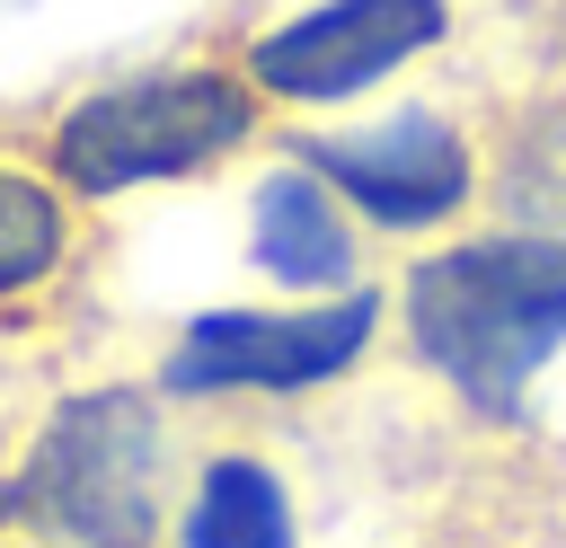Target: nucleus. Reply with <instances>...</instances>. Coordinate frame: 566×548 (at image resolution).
Instances as JSON below:
<instances>
[{"mask_svg":"<svg viewBox=\"0 0 566 548\" xmlns=\"http://www.w3.org/2000/svg\"><path fill=\"white\" fill-rule=\"evenodd\" d=\"M301 168L371 230L389 239H416V230H442L478 203V150L451 115H389L371 133H301L292 141Z\"/></svg>","mask_w":566,"mask_h":548,"instance_id":"obj_6","label":"nucleus"},{"mask_svg":"<svg viewBox=\"0 0 566 548\" xmlns=\"http://www.w3.org/2000/svg\"><path fill=\"white\" fill-rule=\"evenodd\" d=\"M451 35V0H310L301 18L248 35L239 80L256 106H345Z\"/></svg>","mask_w":566,"mask_h":548,"instance_id":"obj_5","label":"nucleus"},{"mask_svg":"<svg viewBox=\"0 0 566 548\" xmlns=\"http://www.w3.org/2000/svg\"><path fill=\"white\" fill-rule=\"evenodd\" d=\"M256 265L283 292H318V301L363 283V230H354V212L301 159L256 186Z\"/></svg>","mask_w":566,"mask_h":548,"instance_id":"obj_8","label":"nucleus"},{"mask_svg":"<svg viewBox=\"0 0 566 548\" xmlns=\"http://www.w3.org/2000/svg\"><path fill=\"white\" fill-rule=\"evenodd\" d=\"M168 548H301V504L292 477L265 451H203L177 486Z\"/></svg>","mask_w":566,"mask_h":548,"instance_id":"obj_7","label":"nucleus"},{"mask_svg":"<svg viewBox=\"0 0 566 548\" xmlns=\"http://www.w3.org/2000/svg\"><path fill=\"white\" fill-rule=\"evenodd\" d=\"M71 230H80V203L35 159L0 150V309L53 292L71 274Z\"/></svg>","mask_w":566,"mask_h":548,"instance_id":"obj_9","label":"nucleus"},{"mask_svg":"<svg viewBox=\"0 0 566 548\" xmlns=\"http://www.w3.org/2000/svg\"><path fill=\"white\" fill-rule=\"evenodd\" d=\"M168 424L150 389H80L44 415V433L18 460V521H35L62 548H159L177 513L168 477Z\"/></svg>","mask_w":566,"mask_h":548,"instance_id":"obj_3","label":"nucleus"},{"mask_svg":"<svg viewBox=\"0 0 566 548\" xmlns=\"http://www.w3.org/2000/svg\"><path fill=\"white\" fill-rule=\"evenodd\" d=\"M389 292L354 283L327 301H265V309H203L159 354V398H301L345 380L380 345Z\"/></svg>","mask_w":566,"mask_h":548,"instance_id":"obj_4","label":"nucleus"},{"mask_svg":"<svg viewBox=\"0 0 566 548\" xmlns=\"http://www.w3.org/2000/svg\"><path fill=\"white\" fill-rule=\"evenodd\" d=\"M539 168H548V186H557V203H548V239H566V106H557V124H548V141H539Z\"/></svg>","mask_w":566,"mask_h":548,"instance_id":"obj_10","label":"nucleus"},{"mask_svg":"<svg viewBox=\"0 0 566 548\" xmlns=\"http://www.w3.org/2000/svg\"><path fill=\"white\" fill-rule=\"evenodd\" d=\"M256 124H265V106L230 62H168V71H133V80H106V88L71 97L44 124L35 168L71 203H97V194L203 177L230 150H248Z\"/></svg>","mask_w":566,"mask_h":548,"instance_id":"obj_2","label":"nucleus"},{"mask_svg":"<svg viewBox=\"0 0 566 548\" xmlns=\"http://www.w3.org/2000/svg\"><path fill=\"white\" fill-rule=\"evenodd\" d=\"M407 354L478 415H513L522 389L566 345V239L548 230H486L451 239L398 283Z\"/></svg>","mask_w":566,"mask_h":548,"instance_id":"obj_1","label":"nucleus"}]
</instances>
